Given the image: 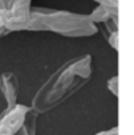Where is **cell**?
I'll return each instance as SVG.
<instances>
[{
	"mask_svg": "<svg viewBox=\"0 0 134 135\" xmlns=\"http://www.w3.org/2000/svg\"><path fill=\"white\" fill-rule=\"evenodd\" d=\"M92 73V58L89 54L78 56L64 64L40 88L32 102V110L45 113L81 89Z\"/></svg>",
	"mask_w": 134,
	"mask_h": 135,
	"instance_id": "6da1fadb",
	"label": "cell"
},
{
	"mask_svg": "<svg viewBox=\"0 0 134 135\" xmlns=\"http://www.w3.org/2000/svg\"><path fill=\"white\" fill-rule=\"evenodd\" d=\"M28 29L52 31L65 36H90L96 32L94 21L90 16L76 15L62 11L36 9L31 12Z\"/></svg>",
	"mask_w": 134,
	"mask_h": 135,
	"instance_id": "7a4b0ae2",
	"label": "cell"
},
{
	"mask_svg": "<svg viewBox=\"0 0 134 135\" xmlns=\"http://www.w3.org/2000/svg\"><path fill=\"white\" fill-rule=\"evenodd\" d=\"M2 13L8 32L24 29L31 20V0H7Z\"/></svg>",
	"mask_w": 134,
	"mask_h": 135,
	"instance_id": "3957f363",
	"label": "cell"
},
{
	"mask_svg": "<svg viewBox=\"0 0 134 135\" xmlns=\"http://www.w3.org/2000/svg\"><path fill=\"white\" fill-rule=\"evenodd\" d=\"M28 110L29 107L17 103L15 106L7 107V110L2 114V118H0V127L11 135H16L25 119V114Z\"/></svg>",
	"mask_w": 134,
	"mask_h": 135,
	"instance_id": "277c9868",
	"label": "cell"
},
{
	"mask_svg": "<svg viewBox=\"0 0 134 135\" xmlns=\"http://www.w3.org/2000/svg\"><path fill=\"white\" fill-rule=\"evenodd\" d=\"M0 89L2 93L4 94L8 107L15 106L16 101H17V91H19V86H17V80L12 73H4L0 77Z\"/></svg>",
	"mask_w": 134,
	"mask_h": 135,
	"instance_id": "5b68a950",
	"label": "cell"
},
{
	"mask_svg": "<svg viewBox=\"0 0 134 135\" xmlns=\"http://www.w3.org/2000/svg\"><path fill=\"white\" fill-rule=\"evenodd\" d=\"M36 119H37V113L32 109H29L25 114V119L19 128L16 134L19 135H36Z\"/></svg>",
	"mask_w": 134,
	"mask_h": 135,
	"instance_id": "8992f818",
	"label": "cell"
},
{
	"mask_svg": "<svg viewBox=\"0 0 134 135\" xmlns=\"http://www.w3.org/2000/svg\"><path fill=\"white\" fill-rule=\"evenodd\" d=\"M109 88H110V90L117 95V93H118V90H117V77H113V78L110 80V82H109Z\"/></svg>",
	"mask_w": 134,
	"mask_h": 135,
	"instance_id": "52a82bcc",
	"label": "cell"
},
{
	"mask_svg": "<svg viewBox=\"0 0 134 135\" xmlns=\"http://www.w3.org/2000/svg\"><path fill=\"white\" fill-rule=\"evenodd\" d=\"M7 28H6V24H4V19H3V13H2V8H0V35L3 33H7Z\"/></svg>",
	"mask_w": 134,
	"mask_h": 135,
	"instance_id": "ba28073f",
	"label": "cell"
},
{
	"mask_svg": "<svg viewBox=\"0 0 134 135\" xmlns=\"http://www.w3.org/2000/svg\"><path fill=\"white\" fill-rule=\"evenodd\" d=\"M97 135H117V128H112L109 131H102V132H100Z\"/></svg>",
	"mask_w": 134,
	"mask_h": 135,
	"instance_id": "9c48e42d",
	"label": "cell"
},
{
	"mask_svg": "<svg viewBox=\"0 0 134 135\" xmlns=\"http://www.w3.org/2000/svg\"><path fill=\"white\" fill-rule=\"evenodd\" d=\"M0 135H11V134H8L7 131H4L2 127H0Z\"/></svg>",
	"mask_w": 134,
	"mask_h": 135,
	"instance_id": "30bf717a",
	"label": "cell"
},
{
	"mask_svg": "<svg viewBox=\"0 0 134 135\" xmlns=\"http://www.w3.org/2000/svg\"><path fill=\"white\" fill-rule=\"evenodd\" d=\"M6 3H7V0H0V8H3L6 6Z\"/></svg>",
	"mask_w": 134,
	"mask_h": 135,
	"instance_id": "8fae6325",
	"label": "cell"
}]
</instances>
